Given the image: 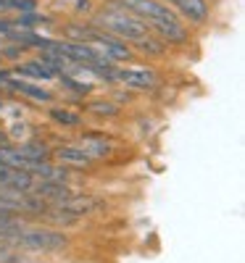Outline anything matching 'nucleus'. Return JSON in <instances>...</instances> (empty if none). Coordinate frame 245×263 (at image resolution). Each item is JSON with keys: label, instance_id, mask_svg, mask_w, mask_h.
Returning a JSON list of instances; mask_svg holds the SVG:
<instances>
[{"label": "nucleus", "instance_id": "18", "mask_svg": "<svg viewBox=\"0 0 245 263\" xmlns=\"http://www.w3.org/2000/svg\"><path fill=\"white\" fill-rule=\"evenodd\" d=\"M79 221H82V218H77L74 213L63 211V208H58V205H50L45 213L40 216V221H37V224L50 227V229H61V232H69V229H74Z\"/></svg>", "mask_w": 245, "mask_h": 263}, {"label": "nucleus", "instance_id": "4", "mask_svg": "<svg viewBox=\"0 0 245 263\" xmlns=\"http://www.w3.org/2000/svg\"><path fill=\"white\" fill-rule=\"evenodd\" d=\"M90 45L111 63H116V66H129V63H137L135 58V50H132L129 42L114 37V34H108V32H100L95 29L93 32V40H90Z\"/></svg>", "mask_w": 245, "mask_h": 263}, {"label": "nucleus", "instance_id": "24", "mask_svg": "<svg viewBox=\"0 0 245 263\" xmlns=\"http://www.w3.org/2000/svg\"><path fill=\"white\" fill-rule=\"evenodd\" d=\"M6 145H11V142H8V135H6V129L0 126V147H6Z\"/></svg>", "mask_w": 245, "mask_h": 263}, {"label": "nucleus", "instance_id": "9", "mask_svg": "<svg viewBox=\"0 0 245 263\" xmlns=\"http://www.w3.org/2000/svg\"><path fill=\"white\" fill-rule=\"evenodd\" d=\"M45 119L56 132H79L84 126V114L77 111V108H69L63 103L48 105L45 108Z\"/></svg>", "mask_w": 245, "mask_h": 263}, {"label": "nucleus", "instance_id": "17", "mask_svg": "<svg viewBox=\"0 0 245 263\" xmlns=\"http://www.w3.org/2000/svg\"><path fill=\"white\" fill-rule=\"evenodd\" d=\"M16 147H19V153H21V156H24L29 163H45V161H50V156H53V147L45 142V137H42V135L19 142Z\"/></svg>", "mask_w": 245, "mask_h": 263}, {"label": "nucleus", "instance_id": "12", "mask_svg": "<svg viewBox=\"0 0 245 263\" xmlns=\"http://www.w3.org/2000/svg\"><path fill=\"white\" fill-rule=\"evenodd\" d=\"M56 32L63 42H90L95 27L87 18H63L56 24Z\"/></svg>", "mask_w": 245, "mask_h": 263}, {"label": "nucleus", "instance_id": "15", "mask_svg": "<svg viewBox=\"0 0 245 263\" xmlns=\"http://www.w3.org/2000/svg\"><path fill=\"white\" fill-rule=\"evenodd\" d=\"M132 50H135V58L140 61H166L171 55V50L164 45V42L155 37V34H148L137 42H132Z\"/></svg>", "mask_w": 245, "mask_h": 263}, {"label": "nucleus", "instance_id": "13", "mask_svg": "<svg viewBox=\"0 0 245 263\" xmlns=\"http://www.w3.org/2000/svg\"><path fill=\"white\" fill-rule=\"evenodd\" d=\"M58 208L74 213L77 218H82V221H84V216H93V213H98V211L103 208V200H100V197H95V195H90V192L77 190V192L69 197V200L61 203Z\"/></svg>", "mask_w": 245, "mask_h": 263}, {"label": "nucleus", "instance_id": "21", "mask_svg": "<svg viewBox=\"0 0 245 263\" xmlns=\"http://www.w3.org/2000/svg\"><path fill=\"white\" fill-rule=\"evenodd\" d=\"M32 53L27 50V48H21V45H16V42H3V48H0V63L3 66H13V63H21L24 58H29Z\"/></svg>", "mask_w": 245, "mask_h": 263}, {"label": "nucleus", "instance_id": "22", "mask_svg": "<svg viewBox=\"0 0 245 263\" xmlns=\"http://www.w3.org/2000/svg\"><path fill=\"white\" fill-rule=\"evenodd\" d=\"M106 95H108L111 100H114L119 108H124V111L137 103V92L127 90V87H121V84H116V87H108V90H106Z\"/></svg>", "mask_w": 245, "mask_h": 263}, {"label": "nucleus", "instance_id": "19", "mask_svg": "<svg viewBox=\"0 0 245 263\" xmlns=\"http://www.w3.org/2000/svg\"><path fill=\"white\" fill-rule=\"evenodd\" d=\"M3 129H6V135H8V142H11V145H19V142H24V140H29V137L42 135V129H45V126H37V124L29 121V119H21V121H8Z\"/></svg>", "mask_w": 245, "mask_h": 263}, {"label": "nucleus", "instance_id": "3", "mask_svg": "<svg viewBox=\"0 0 245 263\" xmlns=\"http://www.w3.org/2000/svg\"><path fill=\"white\" fill-rule=\"evenodd\" d=\"M161 82H164L161 71L150 63H129V66H121L119 69V84L132 92H137V95L140 92L150 95Z\"/></svg>", "mask_w": 245, "mask_h": 263}, {"label": "nucleus", "instance_id": "7", "mask_svg": "<svg viewBox=\"0 0 245 263\" xmlns=\"http://www.w3.org/2000/svg\"><path fill=\"white\" fill-rule=\"evenodd\" d=\"M166 3L177 11L190 29H206L211 24V6L208 0H166Z\"/></svg>", "mask_w": 245, "mask_h": 263}, {"label": "nucleus", "instance_id": "2", "mask_svg": "<svg viewBox=\"0 0 245 263\" xmlns=\"http://www.w3.org/2000/svg\"><path fill=\"white\" fill-rule=\"evenodd\" d=\"M87 21H90L95 29L114 34V37L129 42V45L150 34V27L145 24V21L137 18V16H132V13H127L116 0H103V3H98L95 13Z\"/></svg>", "mask_w": 245, "mask_h": 263}, {"label": "nucleus", "instance_id": "6", "mask_svg": "<svg viewBox=\"0 0 245 263\" xmlns=\"http://www.w3.org/2000/svg\"><path fill=\"white\" fill-rule=\"evenodd\" d=\"M50 161L63 166V168H69V171H74V174H90V171L98 168V163L87 156L77 142H63V145L53 147Z\"/></svg>", "mask_w": 245, "mask_h": 263}, {"label": "nucleus", "instance_id": "11", "mask_svg": "<svg viewBox=\"0 0 245 263\" xmlns=\"http://www.w3.org/2000/svg\"><path fill=\"white\" fill-rule=\"evenodd\" d=\"M77 145L98 166L100 163H111V158H114V153H116V142H114V137H111V135H103V137H79Z\"/></svg>", "mask_w": 245, "mask_h": 263}, {"label": "nucleus", "instance_id": "1", "mask_svg": "<svg viewBox=\"0 0 245 263\" xmlns=\"http://www.w3.org/2000/svg\"><path fill=\"white\" fill-rule=\"evenodd\" d=\"M11 245L21 253H27L32 258H45V255H61V253H69L74 239L69 232H61V229H50V227H42L34 221H27L24 227L19 229V234L11 239Z\"/></svg>", "mask_w": 245, "mask_h": 263}, {"label": "nucleus", "instance_id": "23", "mask_svg": "<svg viewBox=\"0 0 245 263\" xmlns=\"http://www.w3.org/2000/svg\"><path fill=\"white\" fill-rule=\"evenodd\" d=\"M95 8H98L95 0H74V3H72L74 18H90L95 13Z\"/></svg>", "mask_w": 245, "mask_h": 263}, {"label": "nucleus", "instance_id": "16", "mask_svg": "<svg viewBox=\"0 0 245 263\" xmlns=\"http://www.w3.org/2000/svg\"><path fill=\"white\" fill-rule=\"evenodd\" d=\"M0 187L21 192V195H29L34 187V177L29 171H21V168H8V166H0Z\"/></svg>", "mask_w": 245, "mask_h": 263}, {"label": "nucleus", "instance_id": "25", "mask_svg": "<svg viewBox=\"0 0 245 263\" xmlns=\"http://www.w3.org/2000/svg\"><path fill=\"white\" fill-rule=\"evenodd\" d=\"M3 42H6V40H3V37H0V48H3Z\"/></svg>", "mask_w": 245, "mask_h": 263}, {"label": "nucleus", "instance_id": "20", "mask_svg": "<svg viewBox=\"0 0 245 263\" xmlns=\"http://www.w3.org/2000/svg\"><path fill=\"white\" fill-rule=\"evenodd\" d=\"M0 166H8V168H21V171H29L34 163H29L24 156L19 153L16 145H6L0 147Z\"/></svg>", "mask_w": 245, "mask_h": 263}, {"label": "nucleus", "instance_id": "10", "mask_svg": "<svg viewBox=\"0 0 245 263\" xmlns=\"http://www.w3.org/2000/svg\"><path fill=\"white\" fill-rule=\"evenodd\" d=\"M11 69V74L16 77V79H24V82H34V84H56V74L48 69L45 63H40L34 55H29V58H24L21 63H13V66H8Z\"/></svg>", "mask_w": 245, "mask_h": 263}, {"label": "nucleus", "instance_id": "8", "mask_svg": "<svg viewBox=\"0 0 245 263\" xmlns=\"http://www.w3.org/2000/svg\"><path fill=\"white\" fill-rule=\"evenodd\" d=\"M79 111L84 116H93L98 121H116V119H124V108H119L114 100H111L106 92H95L90 98H84L79 103Z\"/></svg>", "mask_w": 245, "mask_h": 263}, {"label": "nucleus", "instance_id": "5", "mask_svg": "<svg viewBox=\"0 0 245 263\" xmlns=\"http://www.w3.org/2000/svg\"><path fill=\"white\" fill-rule=\"evenodd\" d=\"M150 34L159 37L169 50H187L195 42V34L185 21H155L150 24Z\"/></svg>", "mask_w": 245, "mask_h": 263}, {"label": "nucleus", "instance_id": "14", "mask_svg": "<svg viewBox=\"0 0 245 263\" xmlns=\"http://www.w3.org/2000/svg\"><path fill=\"white\" fill-rule=\"evenodd\" d=\"M11 18V27L16 29H32V32H40V29H56L58 18L45 13V11H32V13H16V16H8Z\"/></svg>", "mask_w": 245, "mask_h": 263}]
</instances>
